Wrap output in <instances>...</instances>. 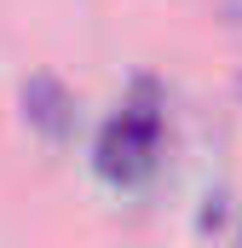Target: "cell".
I'll return each instance as SVG.
<instances>
[{
  "mask_svg": "<svg viewBox=\"0 0 242 248\" xmlns=\"http://www.w3.org/2000/svg\"><path fill=\"white\" fill-rule=\"evenodd\" d=\"M156 144H162V104H156V87L138 81L133 98L121 104L116 116L98 133V173L110 185H133L156 168Z\"/></svg>",
  "mask_w": 242,
  "mask_h": 248,
  "instance_id": "1",
  "label": "cell"
},
{
  "mask_svg": "<svg viewBox=\"0 0 242 248\" xmlns=\"http://www.w3.org/2000/svg\"><path fill=\"white\" fill-rule=\"evenodd\" d=\"M23 116L41 127L46 139H63V133L75 127V98L63 93V81H52V75H35V81L23 87Z\"/></svg>",
  "mask_w": 242,
  "mask_h": 248,
  "instance_id": "2",
  "label": "cell"
}]
</instances>
